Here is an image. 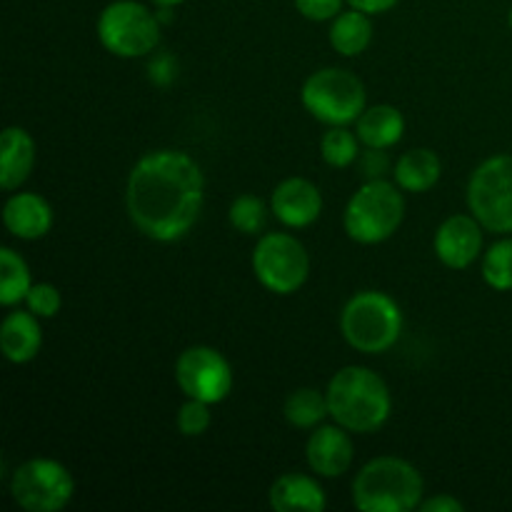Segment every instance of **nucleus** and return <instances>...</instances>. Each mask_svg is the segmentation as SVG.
<instances>
[{
  "mask_svg": "<svg viewBox=\"0 0 512 512\" xmlns=\"http://www.w3.org/2000/svg\"><path fill=\"white\" fill-rule=\"evenodd\" d=\"M205 175L183 150H153L133 165L125 205L135 228L155 243H175L198 223Z\"/></svg>",
  "mask_w": 512,
  "mask_h": 512,
  "instance_id": "obj_1",
  "label": "nucleus"
},
{
  "mask_svg": "<svg viewBox=\"0 0 512 512\" xmlns=\"http://www.w3.org/2000/svg\"><path fill=\"white\" fill-rule=\"evenodd\" d=\"M325 395L330 418L350 433H375L393 413V398L385 380L360 365L340 368L330 378Z\"/></svg>",
  "mask_w": 512,
  "mask_h": 512,
  "instance_id": "obj_2",
  "label": "nucleus"
},
{
  "mask_svg": "<svg viewBox=\"0 0 512 512\" xmlns=\"http://www.w3.org/2000/svg\"><path fill=\"white\" fill-rule=\"evenodd\" d=\"M425 495L423 475L403 458L370 460L353 480V505L360 512H410Z\"/></svg>",
  "mask_w": 512,
  "mask_h": 512,
  "instance_id": "obj_3",
  "label": "nucleus"
},
{
  "mask_svg": "<svg viewBox=\"0 0 512 512\" xmlns=\"http://www.w3.org/2000/svg\"><path fill=\"white\" fill-rule=\"evenodd\" d=\"M340 333L348 340L350 348L360 353H388L403 333L400 305L380 290L355 293L340 313Z\"/></svg>",
  "mask_w": 512,
  "mask_h": 512,
  "instance_id": "obj_4",
  "label": "nucleus"
},
{
  "mask_svg": "<svg viewBox=\"0 0 512 512\" xmlns=\"http://www.w3.org/2000/svg\"><path fill=\"white\" fill-rule=\"evenodd\" d=\"M398 183L385 178L368 180L345 205L343 225L350 240L360 245L385 243L405 220V198Z\"/></svg>",
  "mask_w": 512,
  "mask_h": 512,
  "instance_id": "obj_5",
  "label": "nucleus"
},
{
  "mask_svg": "<svg viewBox=\"0 0 512 512\" xmlns=\"http://www.w3.org/2000/svg\"><path fill=\"white\" fill-rule=\"evenodd\" d=\"M305 110L325 125H348L368 108L363 80L345 68L315 70L300 90Z\"/></svg>",
  "mask_w": 512,
  "mask_h": 512,
  "instance_id": "obj_6",
  "label": "nucleus"
},
{
  "mask_svg": "<svg viewBox=\"0 0 512 512\" xmlns=\"http://www.w3.org/2000/svg\"><path fill=\"white\" fill-rule=\"evenodd\" d=\"M98 40L115 58H143L160 43V18L138 0H115L98 18Z\"/></svg>",
  "mask_w": 512,
  "mask_h": 512,
  "instance_id": "obj_7",
  "label": "nucleus"
},
{
  "mask_svg": "<svg viewBox=\"0 0 512 512\" xmlns=\"http://www.w3.org/2000/svg\"><path fill=\"white\" fill-rule=\"evenodd\" d=\"M470 213L490 233H512V155L483 160L468 183Z\"/></svg>",
  "mask_w": 512,
  "mask_h": 512,
  "instance_id": "obj_8",
  "label": "nucleus"
},
{
  "mask_svg": "<svg viewBox=\"0 0 512 512\" xmlns=\"http://www.w3.org/2000/svg\"><path fill=\"white\" fill-rule=\"evenodd\" d=\"M10 495L25 512H60L73 500L75 480L58 460L33 458L15 468Z\"/></svg>",
  "mask_w": 512,
  "mask_h": 512,
  "instance_id": "obj_9",
  "label": "nucleus"
},
{
  "mask_svg": "<svg viewBox=\"0 0 512 512\" xmlns=\"http://www.w3.org/2000/svg\"><path fill=\"white\" fill-rule=\"evenodd\" d=\"M253 273L270 293H298L310 275L308 250L290 233L263 235L253 250Z\"/></svg>",
  "mask_w": 512,
  "mask_h": 512,
  "instance_id": "obj_10",
  "label": "nucleus"
},
{
  "mask_svg": "<svg viewBox=\"0 0 512 512\" xmlns=\"http://www.w3.org/2000/svg\"><path fill=\"white\" fill-rule=\"evenodd\" d=\"M175 383L185 398L218 405L233 390V368L220 350L210 345H193L175 360Z\"/></svg>",
  "mask_w": 512,
  "mask_h": 512,
  "instance_id": "obj_11",
  "label": "nucleus"
},
{
  "mask_svg": "<svg viewBox=\"0 0 512 512\" xmlns=\"http://www.w3.org/2000/svg\"><path fill=\"white\" fill-rule=\"evenodd\" d=\"M483 225L475 215H450L435 230L433 248L440 263L450 270H465L483 253Z\"/></svg>",
  "mask_w": 512,
  "mask_h": 512,
  "instance_id": "obj_12",
  "label": "nucleus"
},
{
  "mask_svg": "<svg viewBox=\"0 0 512 512\" xmlns=\"http://www.w3.org/2000/svg\"><path fill=\"white\" fill-rule=\"evenodd\" d=\"M270 210L285 228H308L323 213V195L313 180L285 178L270 195Z\"/></svg>",
  "mask_w": 512,
  "mask_h": 512,
  "instance_id": "obj_13",
  "label": "nucleus"
},
{
  "mask_svg": "<svg viewBox=\"0 0 512 512\" xmlns=\"http://www.w3.org/2000/svg\"><path fill=\"white\" fill-rule=\"evenodd\" d=\"M343 425H318L305 445L310 470L320 478H340L353 465V440Z\"/></svg>",
  "mask_w": 512,
  "mask_h": 512,
  "instance_id": "obj_14",
  "label": "nucleus"
},
{
  "mask_svg": "<svg viewBox=\"0 0 512 512\" xmlns=\"http://www.w3.org/2000/svg\"><path fill=\"white\" fill-rule=\"evenodd\" d=\"M3 223L20 240H40L53 228V208L38 193H15L5 200Z\"/></svg>",
  "mask_w": 512,
  "mask_h": 512,
  "instance_id": "obj_15",
  "label": "nucleus"
},
{
  "mask_svg": "<svg viewBox=\"0 0 512 512\" xmlns=\"http://www.w3.org/2000/svg\"><path fill=\"white\" fill-rule=\"evenodd\" d=\"M43 348V328L40 318L30 310H13L0 325V350L13 365H25L38 358Z\"/></svg>",
  "mask_w": 512,
  "mask_h": 512,
  "instance_id": "obj_16",
  "label": "nucleus"
},
{
  "mask_svg": "<svg viewBox=\"0 0 512 512\" xmlns=\"http://www.w3.org/2000/svg\"><path fill=\"white\" fill-rule=\"evenodd\" d=\"M35 165V140L28 130L10 125L0 135V185L15 190L30 178Z\"/></svg>",
  "mask_w": 512,
  "mask_h": 512,
  "instance_id": "obj_17",
  "label": "nucleus"
},
{
  "mask_svg": "<svg viewBox=\"0 0 512 512\" xmlns=\"http://www.w3.org/2000/svg\"><path fill=\"white\" fill-rule=\"evenodd\" d=\"M270 508L275 512H323L328 508V498L320 483L310 475L303 473H288L280 475L273 485H270Z\"/></svg>",
  "mask_w": 512,
  "mask_h": 512,
  "instance_id": "obj_18",
  "label": "nucleus"
},
{
  "mask_svg": "<svg viewBox=\"0 0 512 512\" xmlns=\"http://www.w3.org/2000/svg\"><path fill=\"white\" fill-rule=\"evenodd\" d=\"M355 133L365 148L388 150L403 140L405 118L395 105H373V108H365L363 115L355 120Z\"/></svg>",
  "mask_w": 512,
  "mask_h": 512,
  "instance_id": "obj_19",
  "label": "nucleus"
},
{
  "mask_svg": "<svg viewBox=\"0 0 512 512\" xmlns=\"http://www.w3.org/2000/svg\"><path fill=\"white\" fill-rule=\"evenodd\" d=\"M440 175H443V163L430 148L408 150L405 155H400L393 170L395 183L405 193H428L438 185Z\"/></svg>",
  "mask_w": 512,
  "mask_h": 512,
  "instance_id": "obj_20",
  "label": "nucleus"
},
{
  "mask_svg": "<svg viewBox=\"0 0 512 512\" xmlns=\"http://www.w3.org/2000/svg\"><path fill=\"white\" fill-rule=\"evenodd\" d=\"M370 43H373V23H370L368 13L350 8L335 15L333 25H330V45L335 53L355 58V55L365 53Z\"/></svg>",
  "mask_w": 512,
  "mask_h": 512,
  "instance_id": "obj_21",
  "label": "nucleus"
},
{
  "mask_svg": "<svg viewBox=\"0 0 512 512\" xmlns=\"http://www.w3.org/2000/svg\"><path fill=\"white\" fill-rule=\"evenodd\" d=\"M283 415L293 428L315 430L330 415L328 395L315 388H298L285 398Z\"/></svg>",
  "mask_w": 512,
  "mask_h": 512,
  "instance_id": "obj_22",
  "label": "nucleus"
},
{
  "mask_svg": "<svg viewBox=\"0 0 512 512\" xmlns=\"http://www.w3.org/2000/svg\"><path fill=\"white\" fill-rule=\"evenodd\" d=\"M30 288H33V278H30L28 263L13 248L0 250V305L13 308V305L25 303Z\"/></svg>",
  "mask_w": 512,
  "mask_h": 512,
  "instance_id": "obj_23",
  "label": "nucleus"
},
{
  "mask_svg": "<svg viewBox=\"0 0 512 512\" xmlns=\"http://www.w3.org/2000/svg\"><path fill=\"white\" fill-rule=\"evenodd\" d=\"M320 155L330 168H348L360 158L358 133H350L345 125H333L320 140Z\"/></svg>",
  "mask_w": 512,
  "mask_h": 512,
  "instance_id": "obj_24",
  "label": "nucleus"
},
{
  "mask_svg": "<svg viewBox=\"0 0 512 512\" xmlns=\"http://www.w3.org/2000/svg\"><path fill=\"white\" fill-rule=\"evenodd\" d=\"M483 280L493 290L510 293L512 290V238H503L483 255Z\"/></svg>",
  "mask_w": 512,
  "mask_h": 512,
  "instance_id": "obj_25",
  "label": "nucleus"
},
{
  "mask_svg": "<svg viewBox=\"0 0 512 512\" xmlns=\"http://www.w3.org/2000/svg\"><path fill=\"white\" fill-rule=\"evenodd\" d=\"M230 225H233L238 233L243 235H258L265 228V220H268V208H265L263 200L258 195H238L233 200L228 210Z\"/></svg>",
  "mask_w": 512,
  "mask_h": 512,
  "instance_id": "obj_26",
  "label": "nucleus"
},
{
  "mask_svg": "<svg viewBox=\"0 0 512 512\" xmlns=\"http://www.w3.org/2000/svg\"><path fill=\"white\" fill-rule=\"evenodd\" d=\"M175 423H178L180 435H185V438H200V435L208 433L210 423H213L210 405L203 403V400L188 398L178 408V418H175Z\"/></svg>",
  "mask_w": 512,
  "mask_h": 512,
  "instance_id": "obj_27",
  "label": "nucleus"
},
{
  "mask_svg": "<svg viewBox=\"0 0 512 512\" xmlns=\"http://www.w3.org/2000/svg\"><path fill=\"white\" fill-rule=\"evenodd\" d=\"M25 305L40 320H48L58 315L60 305H63V295H60V290L53 283H33V288L25 295Z\"/></svg>",
  "mask_w": 512,
  "mask_h": 512,
  "instance_id": "obj_28",
  "label": "nucleus"
},
{
  "mask_svg": "<svg viewBox=\"0 0 512 512\" xmlns=\"http://www.w3.org/2000/svg\"><path fill=\"white\" fill-rule=\"evenodd\" d=\"M343 3L345 0H295V8L303 18L325 23V20H333L335 15L343 13Z\"/></svg>",
  "mask_w": 512,
  "mask_h": 512,
  "instance_id": "obj_29",
  "label": "nucleus"
},
{
  "mask_svg": "<svg viewBox=\"0 0 512 512\" xmlns=\"http://www.w3.org/2000/svg\"><path fill=\"white\" fill-rule=\"evenodd\" d=\"M360 168H363V173L368 175V180L383 178V173L388 170V158H385L383 150L368 148L363 158H360Z\"/></svg>",
  "mask_w": 512,
  "mask_h": 512,
  "instance_id": "obj_30",
  "label": "nucleus"
},
{
  "mask_svg": "<svg viewBox=\"0 0 512 512\" xmlns=\"http://www.w3.org/2000/svg\"><path fill=\"white\" fill-rule=\"evenodd\" d=\"M420 510L423 512H463L465 505L460 503L458 498L453 495L443 493V495H435V498H428L420 503Z\"/></svg>",
  "mask_w": 512,
  "mask_h": 512,
  "instance_id": "obj_31",
  "label": "nucleus"
},
{
  "mask_svg": "<svg viewBox=\"0 0 512 512\" xmlns=\"http://www.w3.org/2000/svg\"><path fill=\"white\" fill-rule=\"evenodd\" d=\"M150 75H153V80L158 85H168L170 80L175 78V63L170 55H160V58H155L153 63H150Z\"/></svg>",
  "mask_w": 512,
  "mask_h": 512,
  "instance_id": "obj_32",
  "label": "nucleus"
},
{
  "mask_svg": "<svg viewBox=\"0 0 512 512\" xmlns=\"http://www.w3.org/2000/svg\"><path fill=\"white\" fill-rule=\"evenodd\" d=\"M345 3H350V8L363 10V13H368V15H380V13H388V10H393L400 0H345Z\"/></svg>",
  "mask_w": 512,
  "mask_h": 512,
  "instance_id": "obj_33",
  "label": "nucleus"
},
{
  "mask_svg": "<svg viewBox=\"0 0 512 512\" xmlns=\"http://www.w3.org/2000/svg\"><path fill=\"white\" fill-rule=\"evenodd\" d=\"M153 3L158 5V8H175V5L185 3V0H153Z\"/></svg>",
  "mask_w": 512,
  "mask_h": 512,
  "instance_id": "obj_34",
  "label": "nucleus"
},
{
  "mask_svg": "<svg viewBox=\"0 0 512 512\" xmlns=\"http://www.w3.org/2000/svg\"><path fill=\"white\" fill-rule=\"evenodd\" d=\"M508 23H510V28H512V10H510V15H508Z\"/></svg>",
  "mask_w": 512,
  "mask_h": 512,
  "instance_id": "obj_35",
  "label": "nucleus"
}]
</instances>
